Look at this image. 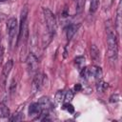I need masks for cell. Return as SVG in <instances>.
<instances>
[{
    "label": "cell",
    "instance_id": "obj_21",
    "mask_svg": "<svg viewBox=\"0 0 122 122\" xmlns=\"http://www.w3.org/2000/svg\"><path fill=\"white\" fill-rule=\"evenodd\" d=\"M0 114L4 117L9 115V109L6 106H0Z\"/></svg>",
    "mask_w": 122,
    "mask_h": 122
},
{
    "label": "cell",
    "instance_id": "obj_3",
    "mask_svg": "<svg viewBox=\"0 0 122 122\" xmlns=\"http://www.w3.org/2000/svg\"><path fill=\"white\" fill-rule=\"evenodd\" d=\"M17 27H18V23L16 18H10L7 22V30H8V33H9V37H10V43H11L12 39L14 38L16 32H17Z\"/></svg>",
    "mask_w": 122,
    "mask_h": 122
},
{
    "label": "cell",
    "instance_id": "obj_17",
    "mask_svg": "<svg viewBox=\"0 0 122 122\" xmlns=\"http://www.w3.org/2000/svg\"><path fill=\"white\" fill-rule=\"evenodd\" d=\"M80 75L82 78L84 79H88L89 76H91V73H90V70L88 67H83L82 70H81V72H80Z\"/></svg>",
    "mask_w": 122,
    "mask_h": 122
},
{
    "label": "cell",
    "instance_id": "obj_15",
    "mask_svg": "<svg viewBox=\"0 0 122 122\" xmlns=\"http://www.w3.org/2000/svg\"><path fill=\"white\" fill-rule=\"evenodd\" d=\"M98 5H99V0H91V4H90V11H91V13H94L97 10Z\"/></svg>",
    "mask_w": 122,
    "mask_h": 122
},
{
    "label": "cell",
    "instance_id": "obj_22",
    "mask_svg": "<svg viewBox=\"0 0 122 122\" xmlns=\"http://www.w3.org/2000/svg\"><path fill=\"white\" fill-rule=\"evenodd\" d=\"M120 100V95L118 93H114L110 97V102L111 103H117Z\"/></svg>",
    "mask_w": 122,
    "mask_h": 122
},
{
    "label": "cell",
    "instance_id": "obj_20",
    "mask_svg": "<svg viewBox=\"0 0 122 122\" xmlns=\"http://www.w3.org/2000/svg\"><path fill=\"white\" fill-rule=\"evenodd\" d=\"M66 111H68L70 113H72L73 112H74V108H73V106L70 103V102H66L65 104H64V107H63Z\"/></svg>",
    "mask_w": 122,
    "mask_h": 122
},
{
    "label": "cell",
    "instance_id": "obj_18",
    "mask_svg": "<svg viewBox=\"0 0 122 122\" xmlns=\"http://www.w3.org/2000/svg\"><path fill=\"white\" fill-rule=\"evenodd\" d=\"M73 96H74L73 92L71 91V90H69V91H67L66 93L64 94V99H65L66 102H71V101L73 99Z\"/></svg>",
    "mask_w": 122,
    "mask_h": 122
},
{
    "label": "cell",
    "instance_id": "obj_19",
    "mask_svg": "<svg viewBox=\"0 0 122 122\" xmlns=\"http://www.w3.org/2000/svg\"><path fill=\"white\" fill-rule=\"evenodd\" d=\"M63 96H64V93H63V91H58L56 93H55V97H54V100L56 103H60L63 99Z\"/></svg>",
    "mask_w": 122,
    "mask_h": 122
},
{
    "label": "cell",
    "instance_id": "obj_8",
    "mask_svg": "<svg viewBox=\"0 0 122 122\" xmlns=\"http://www.w3.org/2000/svg\"><path fill=\"white\" fill-rule=\"evenodd\" d=\"M38 103H39V105H40L42 111H49V110L51 108V106H52L51 100H50L48 97H46V96L40 97Z\"/></svg>",
    "mask_w": 122,
    "mask_h": 122
},
{
    "label": "cell",
    "instance_id": "obj_2",
    "mask_svg": "<svg viewBox=\"0 0 122 122\" xmlns=\"http://www.w3.org/2000/svg\"><path fill=\"white\" fill-rule=\"evenodd\" d=\"M43 14H44V19H45V23L49 30V33L51 36H52L57 30V23H56L55 16L52 13V11L48 8H43Z\"/></svg>",
    "mask_w": 122,
    "mask_h": 122
},
{
    "label": "cell",
    "instance_id": "obj_7",
    "mask_svg": "<svg viewBox=\"0 0 122 122\" xmlns=\"http://www.w3.org/2000/svg\"><path fill=\"white\" fill-rule=\"evenodd\" d=\"M90 70V73H91V76L92 75L95 80H98V79H101L102 78V75H103V71H102V69L98 66H92L91 68H89Z\"/></svg>",
    "mask_w": 122,
    "mask_h": 122
},
{
    "label": "cell",
    "instance_id": "obj_16",
    "mask_svg": "<svg viewBox=\"0 0 122 122\" xmlns=\"http://www.w3.org/2000/svg\"><path fill=\"white\" fill-rule=\"evenodd\" d=\"M85 61H86V59H85L84 56H77V57L74 59V63H75V65H76L78 68H81V69L84 67V65H85Z\"/></svg>",
    "mask_w": 122,
    "mask_h": 122
},
{
    "label": "cell",
    "instance_id": "obj_5",
    "mask_svg": "<svg viewBox=\"0 0 122 122\" xmlns=\"http://www.w3.org/2000/svg\"><path fill=\"white\" fill-rule=\"evenodd\" d=\"M42 84H43V75L38 72L34 75L32 79V83H31V92L33 94L36 93L40 90Z\"/></svg>",
    "mask_w": 122,
    "mask_h": 122
},
{
    "label": "cell",
    "instance_id": "obj_4",
    "mask_svg": "<svg viewBox=\"0 0 122 122\" xmlns=\"http://www.w3.org/2000/svg\"><path fill=\"white\" fill-rule=\"evenodd\" d=\"M27 65L28 69L30 72H35L38 69V60L33 53H30L27 57Z\"/></svg>",
    "mask_w": 122,
    "mask_h": 122
},
{
    "label": "cell",
    "instance_id": "obj_12",
    "mask_svg": "<svg viewBox=\"0 0 122 122\" xmlns=\"http://www.w3.org/2000/svg\"><path fill=\"white\" fill-rule=\"evenodd\" d=\"M121 16H122V8H121V1L119 2L117 6V10H116V20H115V25H116V30L117 32L120 30V25H121Z\"/></svg>",
    "mask_w": 122,
    "mask_h": 122
},
{
    "label": "cell",
    "instance_id": "obj_25",
    "mask_svg": "<svg viewBox=\"0 0 122 122\" xmlns=\"http://www.w3.org/2000/svg\"><path fill=\"white\" fill-rule=\"evenodd\" d=\"M5 1H8V0H0V2H5Z\"/></svg>",
    "mask_w": 122,
    "mask_h": 122
},
{
    "label": "cell",
    "instance_id": "obj_1",
    "mask_svg": "<svg viewBox=\"0 0 122 122\" xmlns=\"http://www.w3.org/2000/svg\"><path fill=\"white\" fill-rule=\"evenodd\" d=\"M106 33H107V44L109 57L112 61H116L118 46H117V33L111 20L106 22Z\"/></svg>",
    "mask_w": 122,
    "mask_h": 122
},
{
    "label": "cell",
    "instance_id": "obj_13",
    "mask_svg": "<svg viewBox=\"0 0 122 122\" xmlns=\"http://www.w3.org/2000/svg\"><path fill=\"white\" fill-rule=\"evenodd\" d=\"M109 85L108 83H106L105 81H103V79H98L96 80V90L98 92H104L107 89H108Z\"/></svg>",
    "mask_w": 122,
    "mask_h": 122
},
{
    "label": "cell",
    "instance_id": "obj_23",
    "mask_svg": "<svg viewBox=\"0 0 122 122\" xmlns=\"http://www.w3.org/2000/svg\"><path fill=\"white\" fill-rule=\"evenodd\" d=\"M3 56H4V48H3V46H0V65L2 64Z\"/></svg>",
    "mask_w": 122,
    "mask_h": 122
},
{
    "label": "cell",
    "instance_id": "obj_10",
    "mask_svg": "<svg viewBox=\"0 0 122 122\" xmlns=\"http://www.w3.org/2000/svg\"><path fill=\"white\" fill-rule=\"evenodd\" d=\"M79 26H80V24H71L68 27V29H67V39L68 40H71L72 38V36L78 30Z\"/></svg>",
    "mask_w": 122,
    "mask_h": 122
},
{
    "label": "cell",
    "instance_id": "obj_11",
    "mask_svg": "<svg viewBox=\"0 0 122 122\" xmlns=\"http://www.w3.org/2000/svg\"><path fill=\"white\" fill-rule=\"evenodd\" d=\"M91 57L93 61L95 62H99L100 61V51L98 50V48L95 45H92L91 46Z\"/></svg>",
    "mask_w": 122,
    "mask_h": 122
},
{
    "label": "cell",
    "instance_id": "obj_24",
    "mask_svg": "<svg viewBox=\"0 0 122 122\" xmlns=\"http://www.w3.org/2000/svg\"><path fill=\"white\" fill-rule=\"evenodd\" d=\"M81 90H82L81 84H75V85H74V91H75V92H80Z\"/></svg>",
    "mask_w": 122,
    "mask_h": 122
},
{
    "label": "cell",
    "instance_id": "obj_9",
    "mask_svg": "<svg viewBox=\"0 0 122 122\" xmlns=\"http://www.w3.org/2000/svg\"><path fill=\"white\" fill-rule=\"evenodd\" d=\"M12 67H13V61H12V60H9V61L6 62V64L4 65L3 70H2V77H3L4 81L6 80V78L8 77V75L10 74V72Z\"/></svg>",
    "mask_w": 122,
    "mask_h": 122
},
{
    "label": "cell",
    "instance_id": "obj_14",
    "mask_svg": "<svg viewBox=\"0 0 122 122\" xmlns=\"http://www.w3.org/2000/svg\"><path fill=\"white\" fill-rule=\"evenodd\" d=\"M85 2L86 0H76V13H81L84 10L85 7Z\"/></svg>",
    "mask_w": 122,
    "mask_h": 122
},
{
    "label": "cell",
    "instance_id": "obj_6",
    "mask_svg": "<svg viewBox=\"0 0 122 122\" xmlns=\"http://www.w3.org/2000/svg\"><path fill=\"white\" fill-rule=\"evenodd\" d=\"M42 112V109L39 105V103H32L30 105L29 107V114L30 116H32V117H37L41 114Z\"/></svg>",
    "mask_w": 122,
    "mask_h": 122
}]
</instances>
